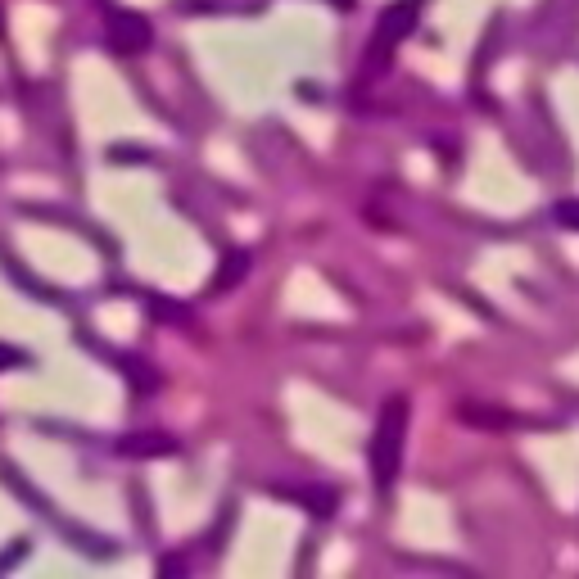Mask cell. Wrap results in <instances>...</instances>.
Instances as JSON below:
<instances>
[{
	"instance_id": "6da1fadb",
	"label": "cell",
	"mask_w": 579,
	"mask_h": 579,
	"mask_svg": "<svg viewBox=\"0 0 579 579\" xmlns=\"http://www.w3.org/2000/svg\"><path fill=\"white\" fill-rule=\"evenodd\" d=\"M408 426H412V408L403 394H394L385 408L376 412V426H371V448H367V462H371V485L380 494H390L399 485V471H403V448H408Z\"/></svg>"
},
{
	"instance_id": "7a4b0ae2",
	"label": "cell",
	"mask_w": 579,
	"mask_h": 579,
	"mask_svg": "<svg viewBox=\"0 0 579 579\" xmlns=\"http://www.w3.org/2000/svg\"><path fill=\"white\" fill-rule=\"evenodd\" d=\"M109 41L118 55H141L154 46V28L132 10H109Z\"/></svg>"
},
{
	"instance_id": "3957f363",
	"label": "cell",
	"mask_w": 579,
	"mask_h": 579,
	"mask_svg": "<svg viewBox=\"0 0 579 579\" xmlns=\"http://www.w3.org/2000/svg\"><path fill=\"white\" fill-rule=\"evenodd\" d=\"M421 10H426V0H394L390 10L376 19V50H380V46H385V50L399 46V41L408 37L412 28H417Z\"/></svg>"
},
{
	"instance_id": "277c9868",
	"label": "cell",
	"mask_w": 579,
	"mask_h": 579,
	"mask_svg": "<svg viewBox=\"0 0 579 579\" xmlns=\"http://www.w3.org/2000/svg\"><path fill=\"white\" fill-rule=\"evenodd\" d=\"M114 448H118L123 457H172L181 444H177L172 435H163V430H136V435L118 439Z\"/></svg>"
},
{
	"instance_id": "5b68a950",
	"label": "cell",
	"mask_w": 579,
	"mask_h": 579,
	"mask_svg": "<svg viewBox=\"0 0 579 579\" xmlns=\"http://www.w3.org/2000/svg\"><path fill=\"white\" fill-rule=\"evenodd\" d=\"M245 272H249V254L245 249H227L222 263H218V272H213V281H209V295H227L231 281H240Z\"/></svg>"
},
{
	"instance_id": "8992f818",
	"label": "cell",
	"mask_w": 579,
	"mask_h": 579,
	"mask_svg": "<svg viewBox=\"0 0 579 579\" xmlns=\"http://www.w3.org/2000/svg\"><path fill=\"white\" fill-rule=\"evenodd\" d=\"M457 417L462 421H480V426H512L516 417H507V412H498V408H471V403H466V408H457Z\"/></svg>"
},
{
	"instance_id": "52a82bcc",
	"label": "cell",
	"mask_w": 579,
	"mask_h": 579,
	"mask_svg": "<svg viewBox=\"0 0 579 579\" xmlns=\"http://www.w3.org/2000/svg\"><path fill=\"white\" fill-rule=\"evenodd\" d=\"M14 367H32V353L14 349V344H0V371H14Z\"/></svg>"
},
{
	"instance_id": "ba28073f",
	"label": "cell",
	"mask_w": 579,
	"mask_h": 579,
	"mask_svg": "<svg viewBox=\"0 0 579 579\" xmlns=\"http://www.w3.org/2000/svg\"><path fill=\"white\" fill-rule=\"evenodd\" d=\"M552 218H557L566 231H579V200H557V209H552Z\"/></svg>"
},
{
	"instance_id": "9c48e42d",
	"label": "cell",
	"mask_w": 579,
	"mask_h": 579,
	"mask_svg": "<svg viewBox=\"0 0 579 579\" xmlns=\"http://www.w3.org/2000/svg\"><path fill=\"white\" fill-rule=\"evenodd\" d=\"M28 543H32V539H14L10 552H0V570L10 566V561H23V557H28Z\"/></svg>"
},
{
	"instance_id": "30bf717a",
	"label": "cell",
	"mask_w": 579,
	"mask_h": 579,
	"mask_svg": "<svg viewBox=\"0 0 579 579\" xmlns=\"http://www.w3.org/2000/svg\"><path fill=\"white\" fill-rule=\"evenodd\" d=\"M335 10H353V0H331Z\"/></svg>"
},
{
	"instance_id": "8fae6325",
	"label": "cell",
	"mask_w": 579,
	"mask_h": 579,
	"mask_svg": "<svg viewBox=\"0 0 579 579\" xmlns=\"http://www.w3.org/2000/svg\"><path fill=\"white\" fill-rule=\"evenodd\" d=\"M0 37H5V10H0Z\"/></svg>"
}]
</instances>
